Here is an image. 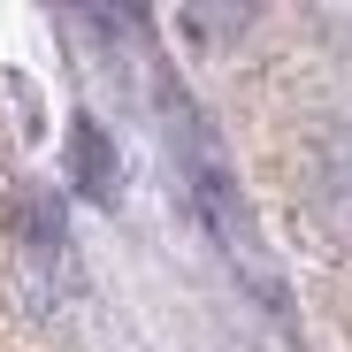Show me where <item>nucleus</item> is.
I'll list each match as a JSON object with an SVG mask.
<instances>
[{
    "instance_id": "obj_1",
    "label": "nucleus",
    "mask_w": 352,
    "mask_h": 352,
    "mask_svg": "<svg viewBox=\"0 0 352 352\" xmlns=\"http://www.w3.org/2000/svg\"><path fill=\"white\" fill-rule=\"evenodd\" d=\"M161 115H168V153H176V176H184L192 214L214 230V245L238 261L245 276H261V222H253V207H245V184H238L230 146L214 138V123H207L184 92H168Z\"/></svg>"
},
{
    "instance_id": "obj_2",
    "label": "nucleus",
    "mask_w": 352,
    "mask_h": 352,
    "mask_svg": "<svg viewBox=\"0 0 352 352\" xmlns=\"http://www.w3.org/2000/svg\"><path fill=\"white\" fill-rule=\"evenodd\" d=\"M307 199L322 214V230L352 253V123H329L314 138V161H307Z\"/></svg>"
},
{
    "instance_id": "obj_3",
    "label": "nucleus",
    "mask_w": 352,
    "mask_h": 352,
    "mask_svg": "<svg viewBox=\"0 0 352 352\" xmlns=\"http://www.w3.org/2000/svg\"><path fill=\"white\" fill-rule=\"evenodd\" d=\"M69 168H77V184H85L92 199H107V192H115V153H107L100 123H77V131H69Z\"/></svg>"
}]
</instances>
